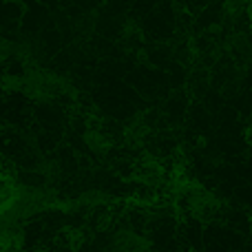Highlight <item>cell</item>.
<instances>
[{"label": "cell", "instance_id": "6da1fadb", "mask_svg": "<svg viewBox=\"0 0 252 252\" xmlns=\"http://www.w3.org/2000/svg\"><path fill=\"white\" fill-rule=\"evenodd\" d=\"M246 20H248L250 27H252V2L248 4V7H246Z\"/></svg>", "mask_w": 252, "mask_h": 252}]
</instances>
